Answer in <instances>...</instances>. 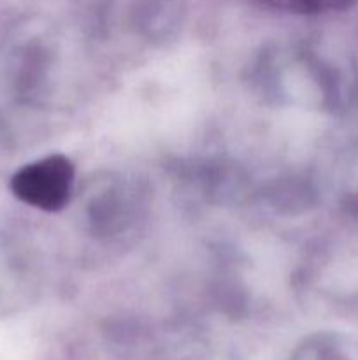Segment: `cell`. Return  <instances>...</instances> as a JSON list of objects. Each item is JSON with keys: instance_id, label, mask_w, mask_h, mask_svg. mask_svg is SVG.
Returning a JSON list of instances; mask_svg holds the SVG:
<instances>
[{"instance_id": "cell-2", "label": "cell", "mask_w": 358, "mask_h": 360, "mask_svg": "<svg viewBox=\"0 0 358 360\" xmlns=\"http://www.w3.org/2000/svg\"><path fill=\"white\" fill-rule=\"evenodd\" d=\"M267 9L291 14H323L332 11H343L353 6L357 0H255Z\"/></svg>"}, {"instance_id": "cell-3", "label": "cell", "mask_w": 358, "mask_h": 360, "mask_svg": "<svg viewBox=\"0 0 358 360\" xmlns=\"http://www.w3.org/2000/svg\"><path fill=\"white\" fill-rule=\"evenodd\" d=\"M291 360H358V355L340 341L316 338L302 345Z\"/></svg>"}, {"instance_id": "cell-1", "label": "cell", "mask_w": 358, "mask_h": 360, "mask_svg": "<svg viewBox=\"0 0 358 360\" xmlns=\"http://www.w3.org/2000/svg\"><path fill=\"white\" fill-rule=\"evenodd\" d=\"M76 169L70 158L55 153L23 165L11 178V190L21 202L55 213L69 204Z\"/></svg>"}]
</instances>
